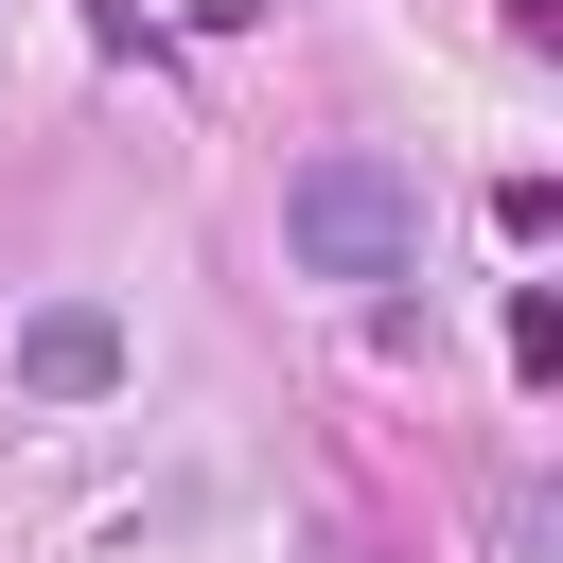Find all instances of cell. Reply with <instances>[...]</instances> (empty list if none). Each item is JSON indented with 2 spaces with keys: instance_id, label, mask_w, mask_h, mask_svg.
Here are the masks:
<instances>
[{
  "instance_id": "1",
  "label": "cell",
  "mask_w": 563,
  "mask_h": 563,
  "mask_svg": "<svg viewBox=\"0 0 563 563\" xmlns=\"http://www.w3.org/2000/svg\"><path fill=\"white\" fill-rule=\"evenodd\" d=\"M282 246H299V282L387 299V282H422V176L369 158V141H317V158L282 176Z\"/></svg>"
},
{
  "instance_id": "2",
  "label": "cell",
  "mask_w": 563,
  "mask_h": 563,
  "mask_svg": "<svg viewBox=\"0 0 563 563\" xmlns=\"http://www.w3.org/2000/svg\"><path fill=\"white\" fill-rule=\"evenodd\" d=\"M18 369H35L53 405H88V387H123V317H106V299H53V317L18 334Z\"/></svg>"
},
{
  "instance_id": "3",
  "label": "cell",
  "mask_w": 563,
  "mask_h": 563,
  "mask_svg": "<svg viewBox=\"0 0 563 563\" xmlns=\"http://www.w3.org/2000/svg\"><path fill=\"white\" fill-rule=\"evenodd\" d=\"M317 563H369V545H352V528H334V545H317Z\"/></svg>"
}]
</instances>
